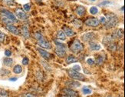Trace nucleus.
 Segmentation results:
<instances>
[{"mask_svg":"<svg viewBox=\"0 0 125 97\" xmlns=\"http://www.w3.org/2000/svg\"><path fill=\"white\" fill-rule=\"evenodd\" d=\"M84 23L86 25L91 26V27H97L100 24L99 19H97L96 18H89L88 19H86Z\"/></svg>","mask_w":125,"mask_h":97,"instance_id":"39448f33","label":"nucleus"},{"mask_svg":"<svg viewBox=\"0 0 125 97\" xmlns=\"http://www.w3.org/2000/svg\"><path fill=\"white\" fill-rule=\"evenodd\" d=\"M89 48H91V50L92 51H98L101 49V45L98 44V43H97V42H90L89 43Z\"/></svg>","mask_w":125,"mask_h":97,"instance_id":"ddd939ff","label":"nucleus"},{"mask_svg":"<svg viewBox=\"0 0 125 97\" xmlns=\"http://www.w3.org/2000/svg\"><path fill=\"white\" fill-rule=\"evenodd\" d=\"M6 29L9 30L10 32H12V34L14 35H20L21 34V32H20V30L17 28L16 26L13 25H6Z\"/></svg>","mask_w":125,"mask_h":97,"instance_id":"f8f14e48","label":"nucleus"},{"mask_svg":"<svg viewBox=\"0 0 125 97\" xmlns=\"http://www.w3.org/2000/svg\"><path fill=\"white\" fill-rule=\"evenodd\" d=\"M106 16H107V18H106L107 21L104 24L106 29H111L117 24L118 18L116 15L112 14V13H108L106 15Z\"/></svg>","mask_w":125,"mask_h":97,"instance_id":"f257e3e1","label":"nucleus"},{"mask_svg":"<svg viewBox=\"0 0 125 97\" xmlns=\"http://www.w3.org/2000/svg\"><path fill=\"white\" fill-rule=\"evenodd\" d=\"M23 9L25 11H29L31 9V5L29 3H27V4H25L23 5Z\"/></svg>","mask_w":125,"mask_h":97,"instance_id":"2f4dec72","label":"nucleus"},{"mask_svg":"<svg viewBox=\"0 0 125 97\" xmlns=\"http://www.w3.org/2000/svg\"><path fill=\"white\" fill-rule=\"evenodd\" d=\"M5 55L6 56H11V55H12V52H11L10 50H9V49H6L5 51Z\"/></svg>","mask_w":125,"mask_h":97,"instance_id":"ea45409f","label":"nucleus"},{"mask_svg":"<svg viewBox=\"0 0 125 97\" xmlns=\"http://www.w3.org/2000/svg\"><path fill=\"white\" fill-rule=\"evenodd\" d=\"M22 97H37L34 94L30 93H25L22 94Z\"/></svg>","mask_w":125,"mask_h":97,"instance_id":"473e14b6","label":"nucleus"},{"mask_svg":"<svg viewBox=\"0 0 125 97\" xmlns=\"http://www.w3.org/2000/svg\"><path fill=\"white\" fill-rule=\"evenodd\" d=\"M55 52L56 55L60 58H63L66 56V48L61 47V46H56L55 48Z\"/></svg>","mask_w":125,"mask_h":97,"instance_id":"9d476101","label":"nucleus"},{"mask_svg":"<svg viewBox=\"0 0 125 97\" xmlns=\"http://www.w3.org/2000/svg\"><path fill=\"white\" fill-rule=\"evenodd\" d=\"M0 11H1L2 15H4L5 16L8 17L9 19L12 20L13 23H17V22H18L17 19H16V17H15V15L12 12H11L9 10L5 9H1V10H0Z\"/></svg>","mask_w":125,"mask_h":97,"instance_id":"20e7f679","label":"nucleus"},{"mask_svg":"<svg viewBox=\"0 0 125 97\" xmlns=\"http://www.w3.org/2000/svg\"><path fill=\"white\" fill-rule=\"evenodd\" d=\"M71 51H72L74 53H80L81 52H82V50L84 49V46L82 45V43L80 42V40L78 39H74L72 42V46L70 47Z\"/></svg>","mask_w":125,"mask_h":97,"instance_id":"f03ea898","label":"nucleus"},{"mask_svg":"<svg viewBox=\"0 0 125 97\" xmlns=\"http://www.w3.org/2000/svg\"><path fill=\"white\" fill-rule=\"evenodd\" d=\"M111 2L109 1H107V2H103L101 3H100V5H106V4H110Z\"/></svg>","mask_w":125,"mask_h":97,"instance_id":"a19ab883","label":"nucleus"},{"mask_svg":"<svg viewBox=\"0 0 125 97\" xmlns=\"http://www.w3.org/2000/svg\"><path fill=\"white\" fill-rule=\"evenodd\" d=\"M114 39H115V37L113 36V35L107 36L104 38V39H103V43H104L105 46H107V45H109L110 43L113 42Z\"/></svg>","mask_w":125,"mask_h":97,"instance_id":"dca6fc26","label":"nucleus"},{"mask_svg":"<svg viewBox=\"0 0 125 97\" xmlns=\"http://www.w3.org/2000/svg\"><path fill=\"white\" fill-rule=\"evenodd\" d=\"M113 36L115 37V38H118V39H121V38H123L124 37V31H123V29H117L115 32V33H114Z\"/></svg>","mask_w":125,"mask_h":97,"instance_id":"412c9836","label":"nucleus"},{"mask_svg":"<svg viewBox=\"0 0 125 97\" xmlns=\"http://www.w3.org/2000/svg\"><path fill=\"white\" fill-rule=\"evenodd\" d=\"M63 32H64V34L68 36H73L75 35V32H74V30L72 29L69 28V27L67 26H63Z\"/></svg>","mask_w":125,"mask_h":97,"instance_id":"4468645a","label":"nucleus"},{"mask_svg":"<svg viewBox=\"0 0 125 97\" xmlns=\"http://www.w3.org/2000/svg\"><path fill=\"white\" fill-rule=\"evenodd\" d=\"M0 97H9V95L6 90L0 89Z\"/></svg>","mask_w":125,"mask_h":97,"instance_id":"bb28decb","label":"nucleus"},{"mask_svg":"<svg viewBox=\"0 0 125 97\" xmlns=\"http://www.w3.org/2000/svg\"><path fill=\"white\" fill-rule=\"evenodd\" d=\"M82 93L84 95L90 94V93H91V89L88 87H87V86H84V87H83V89H82Z\"/></svg>","mask_w":125,"mask_h":97,"instance_id":"cd10ccee","label":"nucleus"},{"mask_svg":"<svg viewBox=\"0 0 125 97\" xmlns=\"http://www.w3.org/2000/svg\"><path fill=\"white\" fill-rule=\"evenodd\" d=\"M96 38V35L94 32H88L85 33L83 36H81V40L83 42H91L93 39H94Z\"/></svg>","mask_w":125,"mask_h":97,"instance_id":"6e6552de","label":"nucleus"},{"mask_svg":"<svg viewBox=\"0 0 125 97\" xmlns=\"http://www.w3.org/2000/svg\"><path fill=\"white\" fill-rule=\"evenodd\" d=\"M97 12H98V9H97V8L96 6H92V7H91V9H90V13L91 15H97Z\"/></svg>","mask_w":125,"mask_h":97,"instance_id":"a878e982","label":"nucleus"},{"mask_svg":"<svg viewBox=\"0 0 125 97\" xmlns=\"http://www.w3.org/2000/svg\"><path fill=\"white\" fill-rule=\"evenodd\" d=\"M56 37L58 40H65L66 39V35L64 34V32L62 30H58L57 32V34H56Z\"/></svg>","mask_w":125,"mask_h":97,"instance_id":"a211bd4d","label":"nucleus"},{"mask_svg":"<svg viewBox=\"0 0 125 97\" xmlns=\"http://www.w3.org/2000/svg\"><path fill=\"white\" fill-rule=\"evenodd\" d=\"M34 37H35V39H36L38 41H39V40H41V39H44V37H43V36H42L41 33H39V32H36V33H35Z\"/></svg>","mask_w":125,"mask_h":97,"instance_id":"c85d7f7f","label":"nucleus"},{"mask_svg":"<svg viewBox=\"0 0 125 97\" xmlns=\"http://www.w3.org/2000/svg\"><path fill=\"white\" fill-rule=\"evenodd\" d=\"M116 44H115V43H113V42H111V43H110L109 45H108V48H109L110 50H111V51H115L116 50Z\"/></svg>","mask_w":125,"mask_h":97,"instance_id":"c756f323","label":"nucleus"},{"mask_svg":"<svg viewBox=\"0 0 125 97\" xmlns=\"http://www.w3.org/2000/svg\"><path fill=\"white\" fill-rule=\"evenodd\" d=\"M38 44H39V46L41 48H48V49H50V48H52L51 43L48 41H47L46 39H41L39 41H38Z\"/></svg>","mask_w":125,"mask_h":97,"instance_id":"9b49d317","label":"nucleus"},{"mask_svg":"<svg viewBox=\"0 0 125 97\" xmlns=\"http://www.w3.org/2000/svg\"><path fill=\"white\" fill-rule=\"evenodd\" d=\"M87 62H88V65H91V66H92V65L94 63L93 59H87Z\"/></svg>","mask_w":125,"mask_h":97,"instance_id":"58836bf2","label":"nucleus"},{"mask_svg":"<svg viewBox=\"0 0 125 97\" xmlns=\"http://www.w3.org/2000/svg\"><path fill=\"white\" fill-rule=\"evenodd\" d=\"M21 34L23 35V36L25 38V39H29L30 37V33H29V29L27 28L26 26H23L21 28Z\"/></svg>","mask_w":125,"mask_h":97,"instance_id":"6ab92c4d","label":"nucleus"},{"mask_svg":"<svg viewBox=\"0 0 125 97\" xmlns=\"http://www.w3.org/2000/svg\"><path fill=\"white\" fill-rule=\"evenodd\" d=\"M106 21H107V19H106V17H104V16H102V17H101V19L99 20L100 23H103V24H105Z\"/></svg>","mask_w":125,"mask_h":97,"instance_id":"e433bc0d","label":"nucleus"},{"mask_svg":"<svg viewBox=\"0 0 125 97\" xmlns=\"http://www.w3.org/2000/svg\"><path fill=\"white\" fill-rule=\"evenodd\" d=\"M42 64L43 65V66H44V67H45L47 70H50V67H49V66H48V64H46L45 61H43V60H42Z\"/></svg>","mask_w":125,"mask_h":97,"instance_id":"4c0bfd02","label":"nucleus"},{"mask_svg":"<svg viewBox=\"0 0 125 97\" xmlns=\"http://www.w3.org/2000/svg\"><path fill=\"white\" fill-rule=\"evenodd\" d=\"M29 59L27 58V57L23 58V59H22V64L23 65H25V66H27V65L29 64Z\"/></svg>","mask_w":125,"mask_h":97,"instance_id":"f704fd0d","label":"nucleus"},{"mask_svg":"<svg viewBox=\"0 0 125 97\" xmlns=\"http://www.w3.org/2000/svg\"><path fill=\"white\" fill-rule=\"evenodd\" d=\"M5 37H6V36H5L4 32L0 31V42H4L5 39Z\"/></svg>","mask_w":125,"mask_h":97,"instance_id":"7c9ffc66","label":"nucleus"},{"mask_svg":"<svg viewBox=\"0 0 125 97\" xmlns=\"http://www.w3.org/2000/svg\"><path fill=\"white\" fill-rule=\"evenodd\" d=\"M13 72L15 74H19L22 72V68H21L20 65H16V66H15L13 68Z\"/></svg>","mask_w":125,"mask_h":97,"instance_id":"b1692460","label":"nucleus"},{"mask_svg":"<svg viewBox=\"0 0 125 97\" xmlns=\"http://www.w3.org/2000/svg\"><path fill=\"white\" fill-rule=\"evenodd\" d=\"M86 9L84 6H81V5H79L77 8L75 9V13L77 14L79 16H82L85 14Z\"/></svg>","mask_w":125,"mask_h":97,"instance_id":"2eb2a0df","label":"nucleus"},{"mask_svg":"<svg viewBox=\"0 0 125 97\" xmlns=\"http://www.w3.org/2000/svg\"><path fill=\"white\" fill-rule=\"evenodd\" d=\"M37 1H39V2H40V1H42V0H37Z\"/></svg>","mask_w":125,"mask_h":97,"instance_id":"c03bdc74","label":"nucleus"},{"mask_svg":"<svg viewBox=\"0 0 125 97\" xmlns=\"http://www.w3.org/2000/svg\"><path fill=\"white\" fill-rule=\"evenodd\" d=\"M59 97H71V96H66V95H61Z\"/></svg>","mask_w":125,"mask_h":97,"instance_id":"37998d69","label":"nucleus"},{"mask_svg":"<svg viewBox=\"0 0 125 97\" xmlns=\"http://www.w3.org/2000/svg\"><path fill=\"white\" fill-rule=\"evenodd\" d=\"M78 61V59L74 57V56L70 55L66 58V63L67 64H71V63H74V62H77Z\"/></svg>","mask_w":125,"mask_h":97,"instance_id":"aec40b11","label":"nucleus"},{"mask_svg":"<svg viewBox=\"0 0 125 97\" xmlns=\"http://www.w3.org/2000/svg\"><path fill=\"white\" fill-rule=\"evenodd\" d=\"M107 97H112V96H107Z\"/></svg>","mask_w":125,"mask_h":97,"instance_id":"49530a36","label":"nucleus"},{"mask_svg":"<svg viewBox=\"0 0 125 97\" xmlns=\"http://www.w3.org/2000/svg\"><path fill=\"white\" fill-rule=\"evenodd\" d=\"M72 69L75 70V71H77V72H79L81 70V66H78V65H74V66L72 67Z\"/></svg>","mask_w":125,"mask_h":97,"instance_id":"c9c22d12","label":"nucleus"},{"mask_svg":"<svg viewBox=\"0 0 125 97\" xmlns=\"http://www.w3.org/2000/svg\"><path fill=\"white\" fill-rule=\"evenodd\" d=\"M62 93H64V95L71 96V97H78V92L73 90L71 88H64L62 90Z\"/></svg>","mask_w":125,"mask_h":97,"instance_id":"423d86ee","label":"nucleus"},{"mask_svg":"<svg viewBox=\"0 0 125 97\" xmlns=\"http://www.w3.org/2000/svg\"><path fill=\"white\" fill-rule=\"evenodd\" d=\"M2 1L7 5H13L14 3V0H2Z\"/></svg>","mask_w":125,"mask_h":97,"instance_id":"72a5a7b5","label":"nucleus"},{"mask_svg":"<svg viewBox=\"0 0 125 97\" xmlns=\"http://www.w3.org/2000/svg\"><path fill=\"white\" fill-rule=\"evenodd\" d=\"M37 50L39 51V52L40 53V55L42 56V57L44 59H45V60H49L50 59H52V55L50 52H48L44 50L43 48H39V47L37 48Z\"/></svg>","mask_w":125,"mask_h":97,"instance_id":"1a4fd4ad","label":"nucleus"},{"mask_svg":"<svg viewBox=\"0 0 125 97\" xmlns=\"http://www.w3.org/2000/svg\"><path fill=\"white\" fill-rule=\"evenodd\" d=\"M1 19H2V21L3 22V23L6 25H11V24L13 23V22L12 20L9 19L8 17H6V16H5L4 15H1Z\"/></svg>","mask_w":125,"mask_h":97,"instance_id":"4be33fe9","label":"nucleus"},{"mask_svg":"<svg viewBox=\"0 0 125 97\" xmlns=\"http://www.w3.org/2000/svg\"><path fill=\"white\" fill-rule=\"evenodd\" d=\"M91 1H92V2H94V1H95V0H91Z\"/></svg>","mask_w":125,"mask_h":97,"instance_id":"a18cd8bd","label":"nucleus"},{"mask_svg":"<svg viewBox=\"0 0 125 97\" xmlns=\"http://www.w3.org/2000/svg\"><path fill=\"white\" fill-rule=\"evenodd\" d=\"M15 14V17H17L18 19L21 20H26L27 18H28L25 12H24V11L21 9H16Z\"/></svg>","mask_w":125,"mask_h":97,"instance_id":"0eeeda50","label":"nucleus"},{"mask_svg":"<svg viewBox=\"0 0 125 97\" xmlns=\"http://www.w3.org/2000/svg\"><path fill=\"white\" fill-rule=\"evenodd\" d=\"M16 80H17V78H15V77L9 79V81H12V82H14V81H16Z\"/></svg>","mask_w":125,"mask_h":97,"instance_id":"79ce46f5","label":"nucleus"},{"mask_svg":"<svg viewBox=\"0 0 125 97\" xmlns=\"http://www.w3.org/2000/svg\"><path fill=\"white\" fill-rule=\"evenodd\" d=\"M12 62H13V59L9 58V57H6V58H5L3 59V63H4V65H5V66H12Z\"/></svg>","mask_w":125,"mask_h":97,"instance_id":"5701e85b","label":"nucleus"},{"mask_svg":"<svg viewBox=\"0 0 125 97\" xmlns=\"http://www.w3.org/2000/svg\"><path fill=\"white\" fill-rule=\"evenodd\" d=\"M68 74L69 76L73 79H75V80H78V81H83L86 79V77L84 76V75L79 73L78 72L75 71V70L71 69H68Z\"/></svg>","mask_w":125,"mask_h":97,"instance_id":"7ed1b4c3","label":"nucleus"},{"mask_svg":"<svg viewBox=\"0 0 125 97\" xmlns=\"http://www.w3.org/2000/svg\"><path fill=\"white\" fill-rule=\"evenodd\" d=\"M65 84H66V85L68 86V87H70L71 89L72 88H77L81 85V84L78 82H76V81H67V82L65 83Z\"/></svg>","mask_w":125,"mask_h":97,"instance_id":"f3484780","label":"nucleus"},{"mask_svg":"<svg viewBox=\"0 0 125 97\" xmlns=\"http://www.w3.org/2000/svg\"><path fill=\"white\" fill-rule=\"evenodd\" d=\"M105 57L104 56H98L97 57H96V63L97 65H101L104 61Z\"/></svg>","mask_w":125,"mask_h":97,"instance_id":"393cba45","label":"nucleus"}]
</instances>
